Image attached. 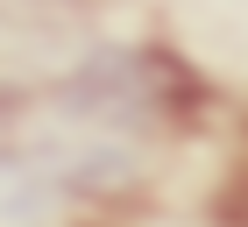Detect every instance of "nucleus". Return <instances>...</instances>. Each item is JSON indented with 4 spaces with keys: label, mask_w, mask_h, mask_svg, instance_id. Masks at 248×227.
Returning a JSON list of instances; mask_svg holds the SVG:
<instances>
[{
    "label": "nucleus",
    "mask_w": 248,
    "mask_h": 227,
    "mask_svg": "<svg viewBox=\"0 0 248 227\" xmlns=\"http://www.w3.org/2000/svg\"><path fill=\"white\" fill-rule=\"evenodd\" d=\"M71 170L50 149H15L0 156V227H57L64 199H71Z\"/></svg>",
    "instance_id": "f257e3e1"
}]
</instances>
